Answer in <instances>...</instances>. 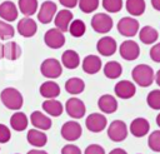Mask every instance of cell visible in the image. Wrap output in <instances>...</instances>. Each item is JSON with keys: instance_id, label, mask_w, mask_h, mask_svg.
<instances>
[{"instance_id": "obj_35", "label": "cell", "mask_w": 160, "mask_h": 154, "mask_svg": "<svg viewBox=\"0 0 160 154\" xmlns=\"http://www.w3.org/2000/svg\"><path fill=\"white\" fill-rule=\"evenodd\" d=\"M148 105L154 110H160V89L151 90L146 96Z\"/></svg>"}, {"instance_id": "obj_33", "label": "cell", "mask_w": 160, "mask_h": 154, "mask_svg": "<svg viewBox=\"0 0 160 154\" xmlns=\"http://www.w3.org/2000/svg\"><path fill=\"white\" fill-rule=\"evenodd\" d=\"M68 31L74 38H81L85 34V31H86V25H85V23L82 20L75 19V20H71Z\"/></svg>"}, {"instance_id": "obj_32", "label": "cell", "mask_w": 160, "mask_h": 154, "mask_svg": "<svg viewBox=\"0 0 160 154\" xmlns=\"http://www.w3.org/2000/svg\"><path fill=\"white\" fill-rule=\"evenodd\" d=\"M18 5L21 14H24L25 16H31L38 11L39 3L38 0H19Z\"/></svg>"}, {"instance_id": "obj_20", "label": "cell", "mask_w": 160, "mask_h": 154, "mask_svg": "<svg viewBox=\"0 0 160 154\" xmlns=\"http://www.w3.org/2000/svg\"><path fill=\"white\" fill-rule=\"evenodd\" d=\"M26 140H28V143H29L30 145H32V146H35V148H41V146L46 145V143H48V136H46V134H45L42 130L34 128V129H30V130L28 131Z\"/></svg>"}, {"instance_id": "obj_15", "label": "cell", "mask_w": 160, "mask_h": 154, "mask_svg": "<svg viewBox=\"0 0 160 154\" xmlns=\"http://www.w3.org/2000/svg\"><path fill=\"white\" fill-rule=\"evenodd\" d=\"M114 91H115V95L119 96L120 99H130L135 95L136 86L129 80H120L115 84Z\"/></svg>"}, {"instance_id": "obj_46", "label": "cell", "mask_w": 160, "mask_h": 154, "mask_svg": "<svg viewBox=\"0 0 160 154\" xmlns=\"http://www.w3.org/2000/svg\"><path fill=\"white\" fill-rule=\"evenodd\" d=\"M28 154H48L45 150H41V149H31L28 151Z\"/></svg>"}, {"instance_id": "obj_22", "label": "cell", "mask_w": 160, "mask_h": 154, "mask_svg": "<svg viewBox=\"0 0 160 154\" xmlns=\"http://www.w3.org/2000/svg\"><path fill=\"white\" fill-rule=\"evenodd\" d=\"M149 129H150V124L145 118H136L130 124V133L136 138H141L146 135L149 133Z\"/></svg>"}, {"instance_id": "obj_43", "label": "cell", "mask_w": 160, "mask_h": 154, "mask_svg": "<svg viewBox=\"0 0 160 154\" xmlns=\"http://www.w3.org/2000/svg\"><path fill=\"white\" fill-rule=\"evenodd\" d=\"M78 1L79 0H59V3L66 9H72V8L78 6Z\"/></svg>"}, {"instance_id": "obj_45", "label": "cell", "mask_w": 160, "mask_h": 154, "mask_svg": "<svg viewBox=\"0 0 160 154\" xmlns=\"http://www.w3.org/2000/svg\"><path fill=\"white\" fill-rule=\"evenodd\" d=\"M109 154H128L124 149H121V148H115V149H112Z\"/></svg>"}, {"instance_id": "obj_9", "label": "cell", "mask_w": 160, "mask_h": 154, "mask_svg": "<svg viewBox=\"0 0 160 154\" xmlns=\"http://www.w3.org/2000/svg\"><path fill=\"white\" fill-rule=\"evenodd\" d=\"M56 11H58V5L51 0H46L41 4L38 11V20L41 24H49L52 21Z\"/></svg>"}, {"instance_id": "obj_5", "label": "cell", "mask_w": 160, "mask_h": 154, "mask_svg": "<svg viewBox=\"0 0 160 154\" xmlns=\"http://www.w3.org/2000/svg\"><path fill=\"white\" fill-rule=\"evenodd\" d=\"M118 31L122 36L132 38L139 31V21L131 16H124L118 23Z\"/></svg>"}, {"instance_id": "obj_23", "label": "cell", "mask_w": 160, "mask_h": 154, "mask_svg": "<svg viewBox=\"0 0 160 154\" xmlns=\"http://www.w3.org/2000/svg\"><path fill=\"white\" fill-rule=\"evenodd\" d=\"M39 91H40V95L44 96L45 99H55L60 95V86L55 81L49 80L40 85Z\"/></svg>"}, {"instance_id": "obj_13", "label": "cell", "mask_w": 160, "mask_h": 154, "mask_svg": "<svg viewBox=\"0 0 160 154\" xmlns=\"http://www.w3.org/2000/svg\"><path fill=\"white\" fill-rule=\"evenodd\" d=\"M118 49V44L114 38L111 36H102L96 43V50L102 56H110L114 55Z\"/></svg>"}, {"instance_id": "obj_37", "label": "cell", "mask_w": 160, "mask_h": 154, "mask_svg": "<svg viewBox=\"0 0 160 154\" xmlns=\"http://www.w3.org/2000/svg\"><path fill=\"white\" fill-rule=\"evenodd\" d=\"M101 5L108 13H119L122 9V0H101Z\"/></svg>"}, {"instance_id": "obj_25", "label": "cell", "mask_w": 160, "mask_h": 154, "mask_svg": "<svg viewBox=\"0 0 160 154\" xmlns=\"http://www.w3.org/2000/svg\"><path fill=\"white\" fill-rule=\"evenodd\" d=\"M61 65L66 69H76L80 65V56L75 50H65L61 55Z\"/></svg>"}, {"instance_id": "obj_4", "label": "cell", "mask_w": 160, "mask_h": 154, "mask_svg": "<svg viewBox=\"0 0 160 154\" xmlns=\"http://www.w3.org/2000/svg\"><path fill=\"white\" fill-rule=\"evenodd\" d=\"M91 28L99 34H106L112 29V19L106 13H96L91 18Z\"/></svg>"}, {"instance_id": "obj_29", "label": "cell", "mask_w": 160, "mask_h": 154, "mask_svg": "<svg viewBox=\"0 0 160 154\" xmlns=\"http://www.w3.org/2000/svg\"><path fill=\"white\" fill-rule=\"evenodd\" d=\"M84 89H85V83L80 78H76V76L70 78L65 83V90L71 95H78L80 93H82Z\"/></svg>"}, {"instance_id": "obj_21", "label": "cell", "mask_w": 160, "mask_h": 154, "mask_svg": "<svg viewBox=\"0 0 160 154\" xmlns=\"http://www.w3.org/2000/svg\"><path fill=\"white\" fill-rule=\"evenodd\" d=\"M81 66L86 74H96L101 69V59L98 55H86L82 60Z\"/></svg>"}, {"instance_id": "obj_26", "label": "cell", "mask_w": 160, "mask_h": 154, "mask_svg": "<svg viewBox=\"0 0 160 154\" xmlns=\"http://www.w3.org/2000/svg\"><path fill=\"white\" fill-rule=\"evenodd\" d=\"M42 110L48 114V115H51V116H60L64 111V106L62 104L55 99H46L42 104Z\"/></svg>"}, {"instance_id": "obj_40", "label": "cell", "mask_w": 160, "mask_h": 154, "mask_svg": "<svg viewBox=\"0 0 160 154\" xmlns=\"http://www.w3.org/2000/svg\"><path fill=\"white\" fill-rule=\"evenodd\" d=\"M150 58L155 63H160V43H156L150 49Z\"/></svg>"}, {"instance_id": "obj_17", "label": "cell", "mask_w": 160, "mask_h": 154, "mask_svg": "<svg viewBox=\"0 0 160 154\" xmlns=\"http://www.w3.org/2000/svg\"><path fill=\"white\" fill-rule=\"evenodd\" d=\"M18 15H19V10L12 1L6 0L0 4V18L4 21H8V23L15 21L18 19Z\"/></svg>"}, {"instance_id": "obj_24", "label": "cell", "mask_w": 160, "mask_h": 154, "mask_svg": "<svg viewBox=\"0 0 160 154\" xmlns=\"http://www.w3.org/2000/svg\"><path fill=\"white\" fill-rule=\"evenodd\" d=\"M138 33H139V39H140V41L144 43V44H146V45L154 44V43L158 40V38H159L158 30H156L155 28L150 26V25L142 26V28L140 29V31H138Z\"/></svg>"}, {"instance_id": "obj_1", "label": "cell", "mask_w": 160, "mask_h": 154, "mask_svg": "<svg viewBox=\"0 0 160 154\" xmlns=\"http://www.w3.org/2000/svg\"><path fill=\"white\" fill-rule=\"evenodd\" d=\"M0 100L5 108L9 110H19L24 104V98L21 93L15 88H5L0 93Z\"/></svg>"}, {"instance_id": "obj_39", "label": "cell", "mask_w": 160, "mask_h": 154, "mask_svg": "<svg viewBox=\"0 0 160 154\" xmlns=\"http://www.w3.org/2000/svg\"><path fill=\"white\" fill-rule=\"evenodd\" d=\"M11 138V131L10 129L5 125V124H1L0 123V144H5L10 140Z\"/></svg>"}, {"instance_id": "obj_36", "label": "cell", "mask_w": 160, "mask_h": 154, "mask_svg": "<svg viewBox=\"0 0 160 154\" xmlns=\"http://www.w3.org/2000/svg\"><path fill=\"white\" fill-rule=\"evenodd\" d=\"M15 35V29L11 24L8 21L0 20V40H8L11 39Z\"/></svg>"}, {"instance_id": "obj_48", "label": "cell", "mask_w": 160, "mask_h": 154, "mask_svg": "<svg viewBox=\"0 0 160 154\" xmlns=\"http://www.w3.org/2000/svg\"><path fill=\"white\" fill-rule=\"evenodd\" d=\"M4 58V44L0 43V59Z\"/></svg>"}, {"instance_id": "obj_6", "label": "cell", "mask_w": 160, "mask_h": 154, "mask_svg": "<svg viewBox=\"0 0 160 154\" xmlns=\"http://www.w3.org/2000/svg\"><path fill=\"white\" fill-rule=\"evenodd\" d=\"M108 136L112 141H122L128 136V126L122 120H114L108 128Z\"/></svg>"}, {"instance_id": "obj_7", "label": "cell", "mask_w": 160, "mask_h": 154, "mask_svg": "<svg viewBox=\"0 0 160 154\" xmlns=\"http://www.w3.org/2000/svg\"><path fill=\"white\" fill-rule=\"evenodd\" d=\"M44 43L50 49H60L65 44V35L58 28L49 29L44 35Z\"/></svg>"}, {"instance_id": "obj_12", "label": "cell", "mask_w": 160, "mask_h": 154, "mask_svg": "<svg viewBox=\"0 0 160 154\" xmlns=\"http://www.w3.org/2000/svg\"><path fill=\"white\" fill-rule=\"evenodd\" d=\"M82 129L78 121H66L61 126V136L68 141H75L81 136Z\"/></svg>"}, {"instance_id": "obj_11", "label": "cell", "mask_w": 160, "mask_h": 154, "mask_svg": "<svg viewBox=\"0 0 160 154\" xmlns=\"http://www.w3.org/2000/svg\"><path fill=\"white\" fill-rule=\"evenodd\" d=\"M85 125H86L88 130H90L91 133H99L106 128L108 119L105 118V115H102L100 113H92V114L88 115V118L85 119Z\"/></svg>"}, {"instance_id": "obj_10", "label": "cell", "mask_w": 160, "mask_h": 154, "mask_svg": "<svg viewBox=\"0 0 160 154\" xmlns=\"http://www.w3.org/2000/svg\"><path fill=\"white\" fill-rule=\"evenodd\" d=\"M65 111L68 113V115H70L74 119H80L85 115L86 108L82 100H80L79 98H70L66 100L65 103Z\"/></svg>"}, {"instance_id": "obj_28", "label": "cell", "mask_w": 160, "mask_h": 154, "mask_svg": "<svg viewBox=\"0 0 160 154\" xmlns=\"http://www.w3.org/2000/svg\"><path fill=\"white\" fill-rule=\"evenodd\" d=\"M125 8L131 16H140L144 14L146 9V4L145 0H126Z\"/></svg>"}, {"instance_id": "obj_42", "label": "cell", "mask_w": 160, "mask_h": 154, "mask_svg": "<svg viewBox=\"0 0 160 154\" xmlns=\"http://www.w3.org/2000/svg\"><path fill=\"white\" fill-rule=\"evenodd\" d=\"M84 154H105V150H104V148L101 145L91 144V145H89L85 149V153Z\"/></svg>"}, {"instance_id": "obj_19", "label": "cell", "mask_w": 160, "mask_h": 154, "mask_svg": "<svg viewBox=\"0 0 160 154\" xmlns=\"http://www.w3.org/2000/svg\"><path fill=\"white\" fill-rule=\"evenodd\" d=\"M99 109L105 114H112L118 110V101L116 99L110 94H104L98 100Z\"/></svg>"}, {"instance_id": "obj_16", "label": "cell", "mask_w": 160, "mask_h": 154, "mask_svg": "<svg viewBox=\"0 0 160 154\" xmlns=\"http://www.w3.org/2000/svg\"><path fill=\"white\" fill-rule=\"evenodd\" d=\"M72 19H74L72 13L69 9H62L60 11H56V14H55L52 20H54L55 28H58L60 31L65 33V31H68L69 25H70Z\"/></svg>"}, {"instance_id": "obj_47", "label": "cell", "mask_w": 160, "mask_h": 154, "mask_svg": "<svg viewBox=\"0 0 160 154\" xmlns=\"http://www.w3.org/2000/svg\"><path fill=\"white\" fill-rule=\"evenodd\" d=\"M154 80H155V81H156V84L160 86V69H159V70L156 71V74L154 75Z\"/></svg>"}, {"instance_id": "obj_2", "label": "cell", "mask_w": 160, "mask_h": 154, "mask_svg": "<svg viewBox=\"0 0 160 154\" xmlns=\"http://www.w3.org/2000/svg\"><path fill=\"white\" fill-rule=\"evenodd\" d=\"M154 70L150 65H146V64H139L136 65L132 71H131V76H132V80L142 86V88H146V86H150L154 81Z\"/></svg>"}, {"instance_id": "obj_18", "label": "cell", "mask_w": 160, "mask_h": 154, "mask_svg": "<svg viewBox=\"0 0 160 154\" xmlns=\"http://www.w3.org/2000/svg\"><path fill=\"white\" fill-rule=\"evenodd\" d=\"M30 121L34 125V128L40 129V130H49L52 125V121H51L50 116L45 115L44 113H41L39 110H35V111L31 113Z\"/></svg>"}, {"instance_id": "obj_34", "label": "cell", "mask_w": 160, "mask_h": 154, "mask_svg": "<svg viewBox=\"0 0 160 154\" xmlns=\"http://www.w3.org/2000/svg\"><path fill=\"white\" fill-rule=\"evenodd\" d=\"M78 5L82 13L90 14V13H94L99 8L100 0H79Z\"/></svg>"}, {"instance_id": "obj_30", "label": "cell", "mask_w": 160, "mask_h": 154, "mask_svg": "<svg viewBox=\"0 0 160 154\" xmlns=\"http://www.w3.org/2000/svg\"><path fill=\"white\" fill-rule=\"evenodd\" d=\"M21 56V48L18 43L15 41H8L4 45V58H6L8 60H16Z\"/></svg>"}, {"instance_id": "obj_38", "label": "cell", "mask_w": 160, "mask_h": 154, "mask_svg": "<svg viewBox=\"0 0 160 154\" xmlns=\"http://www.w3.org/2000/svg\"><path fill=\"white\" fill-rule=\"evenodd\" d=\"M148 145L152 151H160V130H154L149 135Z\"/></svg>"}, {"instance_id": "obj_49", "label": "cell", "mask_w": 160, "mask_h": 154, "mask_svg": "<svg viewBox=\"0 0 160 154\" xmlns=\"http://www.w3.org/2000/svg\"><path fill=\"white\" fill-rule=\"evenodd\" d=\"M156 124H158V125L160 126V114H159V115L156 116Z\"/></svg>"}, {"instance_id": "obj_44", "label": "cell", "mask_w": 160, "mask_h": 154, "mask_svg": "<svg viewBox=\"0 0 160 154\" xmlns=\"http://www.w3.org/2000/svg\"><path fill=\"white\" fill-rule=\"evenodd\" d=\"M151 6L156 11H160V0H151Z\"/></svg>"}, {"instance_id": "obj_8", "label": "cell", "mask_w": 160, "mask_h": 154, "mask_svg": "<svg viewBox=\"0 0 160 154\" xmlns=\"http://www.w3.org/2000/svg\"><path fill=\"white\" fill-rule=\"evenodd\" d=\"M119 53H120V56L124 60L132 61V60H136L139 58L140 48H139L136 41H134V40H125V41H122L120 44Z\"/></svg>"}, {"instance_id": "obj_41", "label": "cell", "mask_w": 160, "mask_h": 154, "mask_svg": "<svg viewBox=\"0 0 160 154\" xmlns=\"http://www.w3.org/2000/svg\"><path fill=\"white\" fill-rule=\"evenodd\" d=\"M61 154H82L80 148L76 146V145H72V144H68V145H64L62 149H61Z\"/></svg>"}, {"instance_id": "obj_3", "label": "cell", "mask_w": 160, "mask_h": 154, "mask_svg": "<svg viewBox=\"0 0 160 154\" xmlns=\"http://www.w3.org/2000/svg\"><path fill=\"white\" fill-rule=\"evenodd\" d=\"M41 74L48 79H56L62 73V65L61 63L55 58H48L45 59L40 65Z\"/></svg>"}, {"instance_id": "obj_14", "label": "cell", "mask_w": 160, "mask_h": 154, "mask_svg": "<svg viewBox=\"0 0 160 154\" xmlns=\"http://www.w3.org/2000/svg\"><path fill=\"white\" fill-rule=\"evenodd\" d=\"M18 33L24 36V38H31L36 34L38 31V25H36V21L32 20L30 16H25L22 19L19 20L18 23Z\"/></svg>"}, {"instance_id": "obj_27", "label": "cell", "mask_w": 160, "mask_h": 154, "mask_svg": "<svg viewBox=\"0 0 160 154\" xmlns=\"http://www.w3.org/2000/svg\"><path fill=\"white\" fill-rule=\"evenodd\" d=\"M28 116L22 111H15L10 118V125L15 131H24L28 128Z\"/></svg>"}, {"instance_id": "obj_31", "label": "cell", "mask_w": 160, "mask_h": 154, "mask_svg": "<svg viewBox=\"0 0 160 154\" xmlns=\"http://www.w3.org/2000/svg\"><path fill=\"white\" fill-rule=\"evenodd\" d=\"M122 74V66L118 61H108L104 65V75L109 79H118Z\"/></svg>"}]
</instances>
